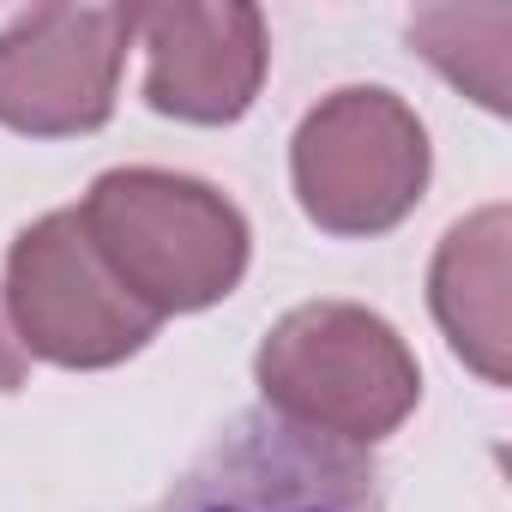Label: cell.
I'll return each mask as SVG.
<instances>
[{
  "instance_id": "obj_1",
  "label": "cell",
  "mask_w": 512,
  "mask_h": 512,
  "mask_svg": "<svg viewBox=\"0 0 512 512\" xmlns=\"http://www.w3.org/2000/svg\"><path fill=\"white\" fill-rule=\"evenodd\" d=\"M73 211L115 284L157 320L223 302L247 272V217L193 175L109 169Z\"/></svg>"
},
{
  "instance_id": "obj_7",
  "label": "cell",
  "mask_w": 512,
  "mask_h": 512,
  "mask_svg": "<svg viewBox=\"0 0 512 512\" xmlns=\"http://www.w3.org/2000/svg\"><path fill=\"white\" fill-rule=\"evenodd\" d=\"M145 103L193 127H229L266 79V19L253 7H133Z\"/></svg>"
},
{
  "instance_id": "obj_5",
  "label": "cell",
  "mask_w": 512,
  "mask_h": 512,
  "mask_svg": "<svg viewBox=\"0 0 512 512\" xmlns=\"http://www.w3.org/2000/svg\"><path fill=\"white\" fill-rule=\"evenodd\" d=\"M7 314L19 350L55 368H115L157 338V314L139 308L103 253L91 247L79 211H49L7 253Z\"/></svg>"
},
{
  "instance_id": "obj_6",
  "label": "cell",
  "mask_w": 512,
  "mask_h": 512,
  "mask_svg": "<svg viewBox=\"0 0 512 512\" xmlns=\"http://www.w3.org/2000/svg\"><path fill=\"white\" fill-rule=\"evenodd\" d=\"M133 7H31L0 31V127L31 139L97 133L115 115Z\"/></svg>"
},
{
  "instance_id": "obj_2",
  "label": "cell",
  "mask_w": 512,
  "mask_h": 512,
  "mask_svg": "<svg viewBox=\"0 0 512 512\" xmlns=\"http://www.w3.org/2000/svg\"><path fill=\"white\" fill-rule=\"evenodd\" d=\"M253 380L272 416L344 446L386 440L422 398L410 344L356 302H308L284 314L253 356Z\"/></svg>"
},
{
  "instance_id": "obj_3",
  "label": "cell",
  "mask_w": 512,
  "mask_h": 512,
  "mask_svg": "<svg viewBox=\"0 0 512 512\" xmlns=\"http://www.w3.org/2000/svg\"><path fill=\"white\" fill-rule=\"evenodd\" d=\"M290 175L308 223L326 235H386L428 187V133L404 97L350 85L308 109L290 145Z\"/></svg>"
},
{
  "instance_id": "obj_9",
  "label": "cell",
  "mask_w": 512,
  "mask_h": 512,
  "mask_svg": "<svg viewBox=\"0 0 512 512\" xmlns=\"http://www.w3.org/2000/svg\"><path fill=\"white\" fill-rule=\"evenodd\" d=\"M410 43L488 115H506L512 79V7H422L410 13Z\"/></svg>"
},
{
  "instance_id": "obj_8",
  "label": "cell",
  "mask_w": 512,
  "mask_h": 512,
  "mask_svg": "<svg viewBox=\"0 0 512 512\" xmlns=\"http://www.w3.org/2000/svg\"><path fill=\"white\" fill-rule=\"evenodd\" d=\"M506 247H512V217L506 205H482L476 217L452 223V235L434 253V278H428V302L440 332L452 338V350L488 380L506 386L512 374V266H506Z\"/></svg>"
},
{
  "instance_id": "obj_4",
  "label": "cell",
  "mask_w": 512,
  "mask_h": 512,
  "mask_svg": "<svg viewBox=\"0 0 512 512\" xmlns=\"http://www.w3.org/2000/svg\"><path fill=\"white\" fill-rule=\"evenodd\" d=\"M145 512H386V494L362 446L247 410Z\"/></svg>"
},
{
  "instance_id": "obj_10",
  "label": "cell",
  "mask_w": 512,
  "mask_h": 512,
  "mask_svg": "<svg viewBox=\"0 0 512 512\" xmlns=\"http://www.w3.org/2000/svg\"><path fill=\"white\" fill-rule=\"evenodd\" d=\"M13 386H25V350L7 332V320H0V392H13Z\"/></svg>"
}]
</instances>
